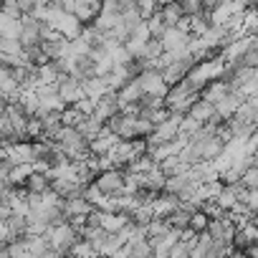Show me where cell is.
Returning <instances> with one entry per match:
<instances>
[{"mask_svg": "<svg viewBox=\"0 0 258 258\" xmlns=\"http://www.w3.org/2000/svg\"><path fill=\"white\" fill-rule=\"evenodd\" d=\"M119 111V99H116V91H106V94H101L96 101H94V116L99 119V121H109L114 114Z\"/></svg>", "mask_w": 258, "mask_h": 258, "instance_id": "4fadbf2b", "label": "cell"}, {"mask_svg": "<svg viewBox=\"0 0 258 258\" xmlns=\"http://www.w3.org/2000/svg\"><path fill=\"white\" fill-rule=\"evenodd\" d=\"M230 81L225 79V76H220V79H213V81H208L203 89H200V96L205 99V101H210V104H218L220 99H225L228 94H230Z\"/></svg>", "mask_w": 258, "mask_h": 258, "instance_id": "9a60e30c", "label": "cell"}, {"mask_svg": "<svg viewBox=\"0 0 258 258\" xmlns=\"http://www.w3.org/2000/svg\"><path fill=\"white\" fill-rule=\"evenodd\" d=\"M119 145V135H114L111 129L104 124V129L96 135V137H91L89 140V152L91 155H109V152H114V147Z\"/></svg>", "mask_w": 258, "mask_h": 258, "instance_id": "30bf717a", "label": "cell"}, {"mask_svg": "<svg viewBox=\"0 0 258 258\" xmlns=\"http://www.w3.org/2000/svg\"><path fill=\"white\" fill-rule=\"evenodd\" d=\"M33 170H36L33 162H18V165H13L11 172H8L11 185H26V180H28V175H31Z\"/></svg>", "mask_w": 258, "mask_h": 258, "instance_id": "4316f807", "label": "cell"}, {"mask_svg": "<svg viewBox=\"0 0 258 258\" xmlns=\"http://www.w3.org/2000/svg\"><path fill=\"white\" fill-rule=\"evenodd\" d=\"M124 175H126L124 167H109V170H101V172L94 177V182H96L104 192L119 195V192H124Z\"/></svg>", "mask_w": 258, "mask_h": 258, "instance_id": "9c48e42d", "label": "cell"}, {"mask_svg": "<svg viewBox=\"0 0 258 258\" xmlns=\"http://www.w3.org/2000/svg\"><path fill=\"white\" fill-rule=\"evenodd\" d=\"M69 253H74V255H99V250L86 240V238H79L74 245H71V250Z\"/></svg>", "mask_w": 258, "mask_h": 258, "instance_id": "f35d334b", "label": "cell"}, {"mask_svg": "<svg viewBox=\"0 0 258 258\" xmlns=\"http://www.w3.org/2000/svg\"><path fill=\"white\" fill-rule=\"evenodd\" d=\"M137 81L142 84V91L145 94H152V96H165L167 94V81L162 79V71L160 66H147L137 74Z\"/></svg>", "mask_w": 258, "mask_h": 258, "instance_id": "52a82bcc", "label": "cell"}, {"mask_svg": "<svg viewBox=\"0 0 258 258\" xmlns=\"http://www.w3.org/2000/svg\"><path fill=\"white\" fill-rule=\"evenodd\" d=\"M170 230H172L170 220H167V218H160V215H155V218L145 225V233H147L150 240H155V238H160V235H165V233H170Z\"/></svg>", "mask_w": 258, "mask_h": 258, "instance_id": "484cf974", "label": "cell"}, {"mask_svg": "<svg viewBox=\"0 0 258 258\" xmlns=\"http://www.w3.org/2000/svg\"><path fill=\"white\" fill-rule=\"evenodd\" d=\"M245 99H248V96H245V94H243L240 89H230V94H228L225 99H220V101L215 104V114H218V116H220L223 121H228V119H230V116H233V114L238 111V106H240V104H243Z\"/></svg>", "mask_w": 258, "mask_h": 258, "instance_id": "5bb4252c", "label": "cell"}, {"mask_svg": "<svg viewBox=\"0 0 258 258\" xmlns=\"http://www.w3.org/2000/svg\"><path fill=\"white\" fill-rule=\"evenodd\" d=\"M28 192H48L51 190V175L48 172H41V170H33L31 175H28V180H26V185H23Z\"/></svg>", "mask_w": 258, "mask_h": 258, "instance_id": "44dd1931", "label": "cell"}, {"mask_svg": "<svg viewBox=\"0 0 258 258\" xmlns=\"http://www.w3.org/2000/svg\"><path fill=\"white\" fill-rule=\"evenodd\" d=\"M177 3H180V8H182L185 16H195V13L205 11L203 8V0H177Z\"/></svg>", "mask_w": 258, "mask_h": 258, "instance_id": "60d3db41", "label": "cell"}, {"mask_svg": "<svg viewBox=\"0 0 258 258\" xmlns=\"http://www.w3.org/2000/svg\"><path fill=\"white\" fill-rule=\"evenodd\" d=\"M21 28H23L21 18H13V16L0 11V38H18Z\"/></svg>", "mask_w": 258, "mask_h": 258, "instance_id": "7402d4cb", "label": "cell"}, {"mask_svg": "<svg viewBox=\"0 0 258 258\" xmlns=\"http://www.w3.org/2000/svg\"><path fill=\"white\" fill-rule=\"evenodd\" d=\"M48 28H53V31H58L63 38H76V36H81V28H84V23L74 16V13H69V11H56V16H53V21L48 23Z\"/></svg>", "mask_w": 258, "mask_h": 258, "instance_id": "ba28073f", "label": "cell"}, {"mask_svg": "<svg viewBox=\"0 0 258 258\" xmlns=\"http://www.w3.org/2000/svg\"><path fill=\"white\" fill-rule=\"evenodd\" d=\"M121 245H124L121 233H106V238H104V243H101V248H99V255H114Z\"/></svg>", "mask_w": 258, "mask_h": 258, "instance_id": "4dcf8cb0", "label": "cell"}, {"mask_svg": "<svg viewBox=\"0 0 258 258\" xmlns=\"http://www.w3.org/2000/svg\"><path fill=\"white\" fill-rule=\"evenodd\" d=\"M46 238H48V243L56 248V253L63 255V253H69L71 245L81 238V233L76 230V225H74L71 220H61V223H53V225L46 230Z\"/></svg>", "mask_w": 258, "mask_h": 258, "instance_id": "277c9868", "label": "cell"}, {"mask_svg": "<svg viewBox=\"0 0 258 258\" xmlns=\"http://www.w3.org/2000/svg\"><path fill=\"white\" fill-rule=\"evenodd\" d=\"M106 91H111V89H109V84H106L104 76H96V74H94V76H89V79L84 81V94H86L89 99H94V101H96L101 94H106Z\"/></svg>", "mask_w": 258, "mask_h": 258, "instance_id": "603a6c76", "label": "cell"}, {"mask_svg": "<svg viewBox=\"0 0 258 258\" xmlns=\"http://www.w3.org/2000/svg\"><path fill=\"white\" fill-rule=\"evenodd\" d=\"M240 182H243L248 190L258 187V162H253V165H248V167L243 170V175H240Z\"/></svg>", "mask_w": 258, "mask_h": 258, "instance_id": "8d00e7d4", "label": "cell"}, {"mask_svg": "<svg viewBox=\"0 0 258 258\" xmlns=\"http://www.w3.org/2000/svg\"><path fill=\"white\" fill-rule=\"evenodd\" d=\"M208 223H210L208 213L200 210V208H195V210L190 213V225H187V228H192L195 233H203V230H208Z\"/></svg>", "mask_w": 258, "mask_h": 258, "instance_id": "d6a6232c", "label": "cell"}, {"mask_svg": "<svg viewBox=\"0 0 258 258\" xmlns=\"http://www.w3.org/2000/svg\"><path fill=\"white\" fill-rule=\"evenodd\" d=\"M0 91L6 94V99H8V101H18L21 84L16 81V76H13V69H11V66H0Z\"/></svg>", "mask_w": 258, "mask_h": 258, "instance_id": "ac0fdd59", "label": "cell"}, {"mask_svg": "<svg viewBox=\"0 0 258 258\" xmlns=\"http://www.w3.org/2000/svg\"><path fill=\"white\" fill-rule=\"evenodd\" d=\"M203 124L198 121V119H192L190 114H182V119H180V135H185V137H192L198 129H200Z\"/></svg>", "mask_w": 258, "mask_h": 258, "instance_id": "74e56055", "label": "cell"}, {"mask_svg": "<svg viewBox=\"0 0 258 258\" xmlns=\"http://www.w3.org/2000/svg\"><path fill=\"white\" fill-rule=\"evenodd\" d=\"M142 84L137 81V76H132V79H129L119 91H116V99H119V109H124L126 104H135V101H140L142 99Z\"/></svg>", "mask_w": 258, "mask_h": 258, "instance_id": "e0dca14e", "label": "cell"}, {"mask_svg": "<svg viewBox=\"0 0 258 258\" xmlns=\"http://www.w3.org/2000/svg\"><path fill=\"white\" fill-rule=\"evenodd\" d=\"M135 8H137V13L147 21L150 16H155V13L160 11V3H157V0H135Z\"/></svg>", "mask_w": 258, "mask_h": 258, "instance_id": "d590c367", "label": "cell"}, {"mask_svg": "<svg viewBox=\"0 0 258 258\" xmlns=\"http://www.w3.org/2000/svg\"><path fill=\"white\" fill-rule=\"evenodd\" d=\"M160 167H162V172H165V175H177V172H187V170H190V165L180 157V152H177V155H172V157H167V160H162V162H160Z\"/></svg>", "mask_w": 258, "mask_h": 258, "instance_id": "f1b7e54d", "label": "cell"}, {"mask_svg": "<svg viewBox=\"0 0 258 258\" xmlns=\"http://www.w3.org/2000/svg\"><path fill=\"white\" fill-rule=\"evenodd\" d=\"M155 165H157V162H155V160H152V157H150V155L145 152V155L135 157V160L129 162V165H126L124 170H126V172H135V175H145V172H150V170H152Z\"/></svg>", "mask_w": 258, "mask_h": 258, "instance_id": "f546056e", "label": "cell"}, {"mask_svg": "<svg viewBox=\"0 0 258 258\" xmlns=\"http://www.w3.org/2000/svg\"><path fill=\"white\" fill-rule=\"evenodd\" d=\"M51 3H56L61 11H69V13H71V11H74V6H76V0H51Z\"/></svg>", "mask_w": 258, "mask_h": 258, "instance_id": "7bdbcfd3", "label": "cell"}, {"mask_svg": "<svg viewBox=\"0 0 258 258\" xmlns=\"http://www.w3.org/2000/svg\"><path fill=\"white\" fill-rule=\"evenodd\" d=\"M0 157H6V147L3 145H0Z\"/></svg>", "mask_w": 258, "mask_h": 258, "instance_id": "7dc6e473", "label": "cell"}, {"mask_svg": "<svg viewBox=\"0 0 258 258\" xmlns=\"http://www.w3.org/2000/svg\"><path fill=\"white\" fill-rule=\"evenodd\" d=\"M157 3H160V8H162V6H167V3H172V0H157Z\"/></svg>", "mask_w": 258, "mask_h": 258, "instance_id": "f6af8a7d", "label": "cell"}, {"mask_svg": "<svg viewBox=\"0 0 258 258\" xmlns=\"http://www.w3.org/2000/svg\"><path fill=\"white\" fill-rule=\"evenodd\" d=\"M18 6H21V13H33L38 8V0H18Z\"/></svg>", "mask_w": 258, "mask_h": 258, "instance_id": "b9f144b4", "label": "cell"}, {"mask_svg": "<svg viewBox=\"0 0 258 258\" xmlns=\"http://www.w3.org/2000/svg\"><path fill=\"white\" fill-rule=\"evenodd\" d=\"M190 38H192V33H187V31H182V28H177V26H167V28L162 31V36H160L165 51L187 48V46H190Z\"/></svg>", "mask_w": 258, "mask_h": 258, "instance_id": "8fae6325", "label": "cell"}, {"mask_svg": "<svg viewBox=\"0 0 258 258\" xmlns=\"http://www.w3.org/2000/svg\"><path fill=\"white\" fill-rule=\"evenodd\" d=\"M243 255H250V258H258V240L255 243H250L245 250H243Z\"/></svg>", "mask_w": 258, "mask_h": 258, "instance_id": "ee69618b", "label": "cell"}, {"mask_svg": "<svg viewBox=\"0 0 258 258\" xmlns=\"http://www.w3.org/2000/svg\"><path fill=\"white\" fill-rule=\"evenodd\" d=\"M190 250H192V245L187 243V240H177L172 248H170V258H185V255H190Z\"/></svg>", "mask_w": 258, "mask_h": 258, "instance_id": "ab89813d", "label": "cell"}, {"mask_svg": "<svg viewBox=\"0 0 258 258\" xmlns=\"http://www.w3.org/2000/svg\"><path fill=\"white\" fill-rule=\"evenodd\" d=\"M198 96H200V91L192 89V86L182 79V81H177V84H172V86L167 89V94H165V106H167L170 111L187 114V109L192 106V101H195Z\"/></svg>", "mask_w": 258, "mask_h": 258, "instance_id": "3957f363", "label": "cell"}, {"mask_svg": "<svg viewBox=\"0 0 258 258\" xmlns=\"http://www.w3.org/2000/svg\"><path fill=\"white\" fill-rule=\"evenodd\" d=\"M43 129H46V126H43L41 116H38V114H31V116H28V124H26V137H28V140H38V137L43 135Z\"/></svg>", "mask_w": 258, "mask_h": 258, "instance_id": "836d02e7", "label": "cell"}, {"mask_svg": "<svg viewBox=\"0 0 258 258\" xmlns=\"http://www.w3.org/2000/svg\"><path fill=\"white\" fill-rule=\"evenodd\" d=\"M56 91H58V96L66 101V104H76V101H81L86 94H84V81H79L74 74H66V71H61L58 74V79H56Z\"/></svg>", "mask_w": 258, "mask_h": 258, "instance_id": "8992f818", "label": "cell"}, {"mask_svg": "<svg viewBox=\"0 0 258 258\" xmlns=\"http://www.w3.org/2000/svg\"><path fill=\"white\" fill-rule=\"evenodd\" d=\"M18 104L23 106V111L31 116V114H36L38 109H41V99H38V91L36 89H21V94H18Z\"/></svg>", "mask_w": 258, "mask_h": 258, "instance_id": "cb8c5ba5", "label": "cell"}, {"mask_svg": "<svg viewBox=\"0 0 258 258\" xmlns=\"http://www.w3.org/2000/svg\"><path fill=\"white\" fill-rule=\"evenodd\" d=\"M145 152H147V140L132 137V140H119V145L114 147L111 155H114V160H116L119 167H126L135 157H140V155H145Z\"/></svg>", "mask_w": 258, "mask_h": 258, "instance_id": "5b68a950", "label": "cell"}, {"mask_svg": "<svg viewBox=\"0 0 258 258\" xmlns=\"http://www.w3.org/2000/svg\"><path fill=\"white\" fill-rule=\"evenodd\" d=\"M61 147H63V152H66V157L69 160H86L91 152H89V140L79 132L76 126H69V124H61V129L56 132V137H53Z\"/></svg>", "mask_w": 258, "mask_h": 258, "instance_id": "7a4b0ae2", "label": "cell"}, {"mask_svg": "<svg viewBox=\"0 0 258 258\" xmlns=\"http://www.w3.org/2000/svg\"><path fill=\"white\" fill-rule=\"evenodd\" d=\"M225 71H228V63H225V61H223V56L218 53V56H210V58H203V61L192 63V69L185 74V81H187L192 89H198V91H200L208 81L225 76Z\"/></svg>", "mask_w": 258, "mask_h": 258, "instance_id": "6da1fadb", "label": "cell"}, {"mask_svg": "<svg viewBox=\"0 0 258 258\" xmlns=\"http://www.w3.org/2000/svg\"><path fill=\"white\" fill-rule=\"evenodd\" d=\"M145 23H147V28H150V36H155V38H160V36H162V31L167 28V23H165V18H162V13H160V11H157L155 16H150Z\"/></svg>", "mask_w": 258, "mask_h": 258, "instance_id": "e575fe53", "label": "cell"}, {"mask_svg": "<svg viewBox=\"0 0 258 258\" xmlns=\"http://www.w3.org/2000/svg\"><path fill=\"white\" fill-rule=\"evenodd\" d=\"M245 3H248V6H258V0H245Z\"/></svg>", "mask_w": 258, "mask_h": 258, "instance_id": "bcb514c9", "label": "cell"}, {"mask_svg": "<svg viewBox=\"0 0 258 258\" xmlns=\"http://www.w3.org/2000/svg\"><path fill=\"white\" fill-rule=\"evenodd\" d=\"M61 210H63V218L69 220V218H76V215H89L94 210V205L84 195H71V198H63Z\"/></svg>", "mask_w": 258, "mask_h": 258, "instance_id": "2e32d148", "label": "cell"}, {"mask_svg": "<svg viewBox=\"0 0 258 258\" xmlns=\"http://www.w3.org/2000/svg\"><path fill=\"white\" fill-rule=\"evenodd\" d=\"M187 114H190L192 119H198L200 124H205V121H210V119L215 116V104H210V101H205L203 96H198V99L192 101V106L187 109Z\"/></svg>", "mask_w": 258, "mask_h": 258, "instance_id": "ffe728a7", "label": "cell"}, {"mask_svg": "<svg viewBox=\"0 0 258 258\" xmlns=\"http://www.w3.org/2000/svg\"><path fill=\"white\" fill-rule=\"evenodd\" d=\"M126 223H129V213H121V210L106 213V210H101V220H99V225H101L106 233H119Z\"/></svg>", "mask_w": 258, "mask_h": 258, "instance_id": "d6986e66", "label": "cell"}, {"mask_svg": "<svg viewBox=\"0 0 258 258\" xmlns=\"http://www.w3.org/2000/svg\"><path fill=\"white\" fill-rule=\"evenodd\" d=\"M106 126L111 129L114 135H119V140H132L135 137V114H126V111H116L109 121H106Z\"/></svg>", "mask_w": 258, "mask_h": 258, "instance_id": "7c38bea8", "label": "cell"}, {"mask_svg": "<svg viewBox=\"0 0 258 258\" xmlns=\"http://www.w3.org/2000/svg\"><path fill=\"white\" fill-rule=\"evenodd\" d=\"M160 13H162V18H165V23H167V26H177V21H180V18L185 16L177 0H172V3L162 6V8H160Z\"/></svg>", "mask_w": 258, "mask_h": 258, "instance_id": "1f68e13d", "label": "cell"}, {"mask_svg": "<svg viewBox=\"0 0 258 258\" xmlns=\"http://www.w3.org/2000/svg\"><path fill=\"white\" fill-rule=\"evenodd\" d=\"M243 36H258V6L243 11Z\"/></svg>", "mask_w": 258, "mask_h": 258, "instance_id": "83f0119b", "label": "cell"}, {"mask_svg": "<svg viewBox=\"0 0 258 258\" xmlns=\"http://www.w3.org/2000/svg\"><path fill=\"white\" fill-rule=\"evenodd\" d=\"M76 129H79V132H81L86 140H91V137H96L101 129H104V121H99L94 114H86V116L76 124Z\"/></svg>", "mask_w": 258, "mask_h": 258, "instance_id": "d4e9b609", "label": "cell"}]
</instances>
